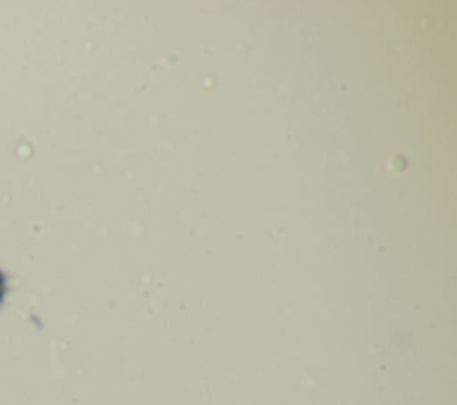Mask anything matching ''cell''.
<instances>
[{
  "mask_svg": "<svg viewBox=\"0 0 457 405\" xmlns=\"http://www.w3.org/2000/svg\"><path fill=\"white\" fill-rule=\"evenodd\" d=\"M5 291H7V284H5V277H4V273L0 271V303H2V300H4V296H5Z\"/></svg>",
  "mask_w": 457,
  "mask_h": 405,
  "instance_id": "cell-1",
  "label": "cell"
}]
</instances>
